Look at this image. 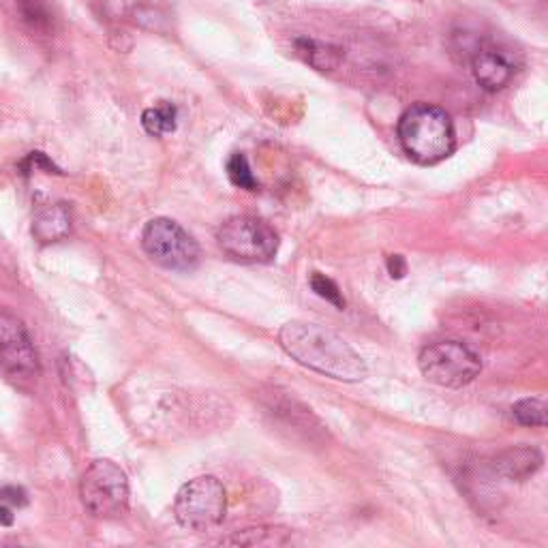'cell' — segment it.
<instances>
[{
    "instance_id": "obj_1",
    "label": "cell",
    "mask_w": 548,
    "mask_h": 548,
    "mask_svg": "<svg viewBox=\"0 0 548 548\" xmlns=\"http://www.w3.org/2000/svg\"><path fill=\"white\" fill-rule=\"evenodd\" d=\"M279 343L302 367L339 382H362L369 373L356 349L324 326L289 322L279 332Z\"/></svg>"
},
{
    "instance_id": "obj_2",
    "label": "cell",
    "mask_w": 548,
    "mask_h": 548,
    "mask_svg": "<svg viewBox=\"0 0 548 548\" xmlns=\"http://www.w3.org/2000/svg\"><path fill=\"white\" fill-rule=\"evenodd\" d=\"M399 140L416 163L435 165L454 152L456 131L446 110L429 103H416L399 120Z\"/></svg>"
},
{
    "instance_id": "obj_3",
    "label": "cell",
    "mask_w": 548,
    "mask_h": 548,
    "mask_svg": "<svg viewBox=\"0 0 548 548\" xmlns=\"http://www.w3.org/2000/svg\"><path fill=\"white\" fill-rule=\"evenodd\" d=\"M82 504L99 519H120L129 512V478L110 459L90 465L80 480Z\"/></svg>"
},
{
    "instance_id": "obj_4",
    "label": "cell",
    "mask_w": 548,
    "mask_h": 548,
    "mask_svg": "<svg viewBox=\"0 0 548 548\" xmlns=\"http://www.w3.org/2000/svg\"><path fill=\"white\" fill-rule=\"evenodd\" d=\"M217 240L225 255L245 264H268L279 251V234L274 227L249 215L227 219L219 227Z\"/></svg>"
},
{
    "instance_id": "obj_5",
    "label": "cell",
    "mask_w": 548,
    "mask_h": 548,
    "mask_svg": "<svg viewBox=\"0 0 548 548\" xmlns=\"http://www.w3.org/2000/svg\"><path fill=\"white\" fill-rule=\"evenodd\" d=\"M418 367L429 382L441 388H463L480 375L482 360L461 341H439L422 349Z\"/></svg>"
},
{
    "instance_id": "obj_6",
    "label": "cell",
    "mask_w": 548,
    "mask_h": 548,
    "mask_svg": "<svg viewBox=\"0 0 548 548\" xmlns=\"http://www.w3.org/2000/svg\"><path fill=\"white\" fill-rule=\"evenodd\" d=\"M227 495L215 476H200L180 486L174 501L176 521L189 531H208L221 525Z\"/></svg>"
},
{
    "instance_id": "obj_7",
    "label": "cell",
    "mask_w": 548,
    "mask_h": 548,
    "mask_svg": "<svg viewBox=\"0 0 548 548\" xmlns=\"http://www.w3.org/2000/svg\"><path fill=\"white\" fill-rule=\"evenodd\" d=\"M142 247L152 262L167 268L187 272L200 262V245L195 238L172 219H152L142 232Z\"/></svg>"
},
{
    "instance_id": "obj_8",
    "label": "cell",
    "mask_w": 548,
    "mask_h": 548,
    "mask_svg": "<svg viewBox=\"0 0 548 548\" xmlns=\"http://www.w3.org/2000/svg\"><path fill=\"white\" fill-rule=\"evenodd\" d=\"M0 369L13 379H30L39 371L33 339L13 313H0Z\"/></svg>"
},
{
    "instance_id": "obj_9",
    "label": "cell",
    "mask_w": 548,
    "mask_h": 548,
    "mask_svg": "<svg viewBox=\"0 0 548 548\" xmlns=\"http://www.w3.org/2000/svg\"><path fill=\"white\" fill-rule=\"evenodd\" d=\"M471 71H474L476 82L489 93L506 88L514 75V67L508 56L497 48H480L471 60Z\"/></svg>"
},
{
    "instance_id": "obj_10",
    "label": "cell",
    "mask_w": 548,
    "mask_h": 548,
    "mask_svg": "<svg viewBox=\"0 0 548 548\" xmlns=\"http://www.w3.org/2000/svg\"><path fill=\"white\" fill-rule=\"evenodd\" d=\"M544 456L538 448L531 446H512L501 450L493 459L495 474L512 480V482H523L529 476H534L536 471L542 467Z\"/></svg>"
},
{
    "instance_id": "obj_11",
    "label": "cell",
    "mask_w": 548,
    "mask_h": 548,
    "mask_svg": "<svg viewBox=\"0 0 548 548\" xmlns=\"http://www.w3.org/2000/svg\"><path fill=\"white\" fill-rule=\"evenodd\" d=\"M71 234V210L67 204H48L35 212L33 236L41 245L65 240Z\"/></svg>"
},
{
    "instance_id": "obj_12",
    "label": "cell",
    "mask_w": 548,
    "mask_h": 548,
    "mask_svg": "<svg viewBox=\"0 0 548 548\" xmlns=\"http://www.w3.org/2000/svg\"><path fill=\"white\" fill-rule=\"evenodd\" d=\"M296 48H298V54L304 56V60L311 67H315L317 71H332L337 69L341 65L343 60V50L337 48V45H330V43H322V41H315V39H296Z\"/></svg>"
},
{
    "instance_id": "obj_13",
    "label": "cell",
    "mask_w": 548,
    "mask_h": 548,
    "mask_svg": "<svg viewBox=\"0 0 548 548\" xmlns=\"http://www.w3.org/2000/svg\"><path fill=\"white\" fill-rule=\"evenodd\" d=\"M142 125L152 137L174 133L178 125V108L170 101H161L157 108H148L142 114Z\"/></svg>"
},
{
    "instance_id": "obj_14",
    "label": "cell",
    "mask_w": 548,
    "mask_h": 548,
    "mask_svg": "<svg viewBox=\"0 0 548 548\" xmlns=\"http://www.w3.org/2000/svg\"><path fill=\"white\" fill-rule=\"evenodd\" d=\"M18 9L30 28L50 30L54 24V13L48 0H18Z\"/></svg>"
},
{
    "instance_id": "obj_15",
    "label": "cell",
    "mask_w": 548,
    "mask_h": 548,
    "mask_svg": "<svg viewBox=\"0 0 548 548\" xmlns=\"http://www.w3.org/2000/svg\"><path fill=\"white\" fill-rule=\"evenodd\" d=\"M227 176H230L232 185L238 189H245V191L260 189V182H257V178L251 172L249 159L242 155V152H234L230 161H227Z\"/></svg>"
},
{
    "instance_id": "obj_16",
    "label": "cell",
    "mask_w": 548,
    "mask_h": 548,
    "mask_svg": "<svg viewBox=\"0 0 548 548\" xmlns=\"http://www.w3.org/2000/svg\"><path fill=\"white\" fill-rule=\"evenodd\" d=\"M512 418L523 426H546V403L542 399H523L514 403Z\"/></svg>"
},
{
    "instance_id": "obj_17",
    "label": "cell",
    "mask_w": 548,
    "mask_h": 548,
    "mask_svg": "<svg viewBox=\"0 0 548 548\" xmlns=\"http://www.w3.org/2000/svg\"><path fill=\"white\" fill-rule=\"evenodd\" d=\"M311 289L313 292L319 296V298H324L326 302L334 304V307H337L339 311H343L347 307V302L343 298V292H341V287L334 283L330 277H326V274L322 272H313L311 274Z\"/></svg>"
},
{
    "instance_id": "obj_18",
    "label": "cell",
    "mask_w": 548,
    "mask_h": 548,
    "mask_svg": "<svg viewBox=\"0 0 548 548\" xmlns=\"http://www.w3.org/2000/svg\"><path fill=\"white\" fill-rule=\"evenodd\" d=\"M20 172L24 176H30L33 172H45V174H63L58 170V167L48 159V155H43V152L35 150L28 152L26 159L20 163Z\"/></svg>"
},
{
    "instance_id": "obj_19",
    "label": "cell",
    "mask_w": 548,
    "mask_h": 548,
    "mask_svg": "<svg viewBox=\"0 0 548 548\" xmlns=\"http://www.w3.org/2000/svg\"><path fill=\"white\" fill-rule=\"evenodd\" d=\"M0 504L9 508H24L28 504L26 491L20 486H5V489H0Z\"/></svg>"
},
{
    "instance_id": "obj_20",
    "label": "cell",
    "mask_w": 548,
    "mask_h": 548,
    "mask_svg": "<svg viewBox=\"0 0 548 548\" xmlns=\"http://www.w3.org/2000/svg\"><path fill=\"white\" fill-rule=\"evenodd\" d=\"M386 266H388V274L392 279H403L407 274V262L403 255H390Z\"/></svg>"
},
{
    "instance_id": "obj_21",
    "label": "cell",
    "mask_w": 548,
    "mask_h": 548,
    "mask_svg": "<svg viewBox=\"0 0 548 548\" xmlns=\"http://www.w3.org/2000/svg\"><path fill=\"white\" fill-rule=\"evenodd\" d=\"M0 525L3 527H9L13 525V508L0 504Z\"/></svg>"
}]
</instances>
